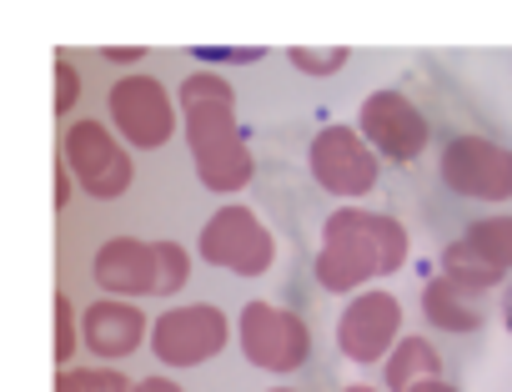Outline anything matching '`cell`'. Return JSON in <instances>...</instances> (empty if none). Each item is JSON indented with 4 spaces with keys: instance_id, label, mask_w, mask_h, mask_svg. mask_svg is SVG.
Masks as SVG:
<instances>
[{
    "instance_id": "cell-4",
    "label": "cell",
    "mask_w": 512,
    "mask_h": 392,
    "mask_svg": "<svg viewBox=\"0 0 512 392\" xmlns=\"http://www.w3.org/2000/svg\"><path fill=\"white\" fill-rule=\"evenodd\" d=\"M196 257L206 267H221V272H236V277H262L277 262V242L251 207L226 202L206 217V227L196 237Z\"/></svg>"
},
{
    "instance_id": "cell-8",
    "label": "cell",
    "mask_w": 512,
    "mask_h": 392,
    "mask_svg": "<svg viewBox=\"0 0 512 392\" xmlns=\"http://www.w3.org/2000/svg\"><path fill=\"white\" fill-rule=\"evenodd\" d=\"M151 352L166 362V367H201L211 362L226 342H231V322L221 307L211 302H186V307H171L151 322L146 332Z\"/></svg>"
},
{
    "instance_id": "cell-16",
    "label": "cell",
    "mask_w": 512,
    "mask_h": 392,
    "mask_svg": "<svg viewBox=\"0 0 512 392\" xmlns=\"http://www.w3.org/2000/svg\"><path fill=\"white\" fill-rule=\"evenodd\" d=\"M427 377H442V352L427 342V337H397V347L387 352L382 362V382L387 392H407Z\"/></svg>"
},
{
    "instance_id": "cell-1",
    "label": "cell",
    "mask_w": 512,
    "mask_h": 392,
    "mask_svg": "<svg viewBox=\"0 0 512 392\" xmlns=\"http://www.w3.org/2000/svg\"><path fill=\"white\" fill-rule=\"evenodd\" d=\"M181 101V131H186V146H191V161H196V176L206 191L216 196H231V191H246V181L256 176V156L236 126V91L226 76L216 71H191L176 91Z\"/></svg>"
},
{
    "instance_id": "cell-7",
    "label": "cell",
    "mask_w": 512,
    "mask_h": 392,
    "mask_svg": "<svg viewBox=\"0 0 512 392\" xmlns=\"http://www.w3.org/2000/svg\"><path fill=\"white\" fill-rule=\"evenodd\" d=\"M507 272H512V217H482L457 242L442 247V277L472 297L502 287Z\"/></svg>"
},
{
    "instance_id": "cell-5",
    "label": "cell",
    "mask_w": 512,
    "mask_h": 392,
    "mask_svg": "<svg viewBox=\"0 0 512 392\" xmlns=\"http://www.w3.org/2000/svg\"><path fill=\"white\" fill-rule=\"evenodd\" d=\"M106 111H111V126L121 131V141L136 146V151L166 146V141L176 136V121H181L171 91H166L156 76H146V71L121 76V81L111 86V96H106Z\"/></svg>"
},
{
    "instance_id": "cell-11",
    "label": "cell",
    "mask_w": 512,
    "mask_h": 392,
    "mask_svg": "<svg viewBox=\"0 0 512 392\" xmlns=\"http://www.w3.org/2000/svg\"><path fill=\"white\" fill-rule=\"evenodd\" d=\"M357 136L372 146V156L382 161H397V166H412L422 151H427V116L402 96V91H372L357 111Z\"/></svg>"
},
{
    "instance_id": "cell-14",
    "label": "cell",
    "mask_w": 512,
    "mask_h": 392,
    "mask_svg": "<svg viewBox=\"0 0 512 392\" xmlns=\"http://www.w3.org/2000/svg\"><path fill=\"white\" fill-rule=\"evenodd\" d=\"M146 312L136 302H121V297H101L81 312V342L86 352H96L101 362H121L131 352H141L146 342Z\"/></svg>"
},
{
    "instance_id": "cell-23",
    "label": "cell",
    "mask_w": 512,
    "mask_h": 392,
    "mask_svg": "<svg viewBox=\"0 0 512 392\" xmlns=\"http://www.w3.org/2000/svg\"><path fill=\"white\" fill-rule=\"evenodd\" d=\"M71 196H76V181H71V171L56 161V207H61V212L71 207Z\"/></svg>"
},
{
    "instance_id": "cell-12",
    "label": "cell",
    "mask_w": 512,
    "mask_h": 392,
    "mask_svg": "<svg viewBox=\"0 0 512 392\" xmlns=\"http://www.w3.org/2000/svg\"><path fill=\"white\" fill-rule=\"evenodd\" d=\"M397 337H402V302L392 292H382V287L357 292L342 307V317H337V347L352 362H362V367L387 362V352L397 347Z\"/></svg>"
},
{
    "instance_id": "cell-29",
    "label": "cell",
    "mask_w": 512,
    "mask_h": 392,
    "mask_svg": "<svg viewBox=\"0 0 512 392\" xmlns=\"http://www.w3.org/2000/svg\"><path fill=\"white\" fill-rule=\"evenodd\" d=\"M267 392H297V387H267Z\"/></svg>"
},
{
    "instance_id": "cell-26",
    "label": "cell",
    "mask_w": 512,
    "mask_h": 392,
    "mask_svg": "<svg viewBox=\"0 0 512 392\" xmlns=\"http://www.w3.org/2000/svg\"><path fill=\"white\" fill-rule=\"evenodd\" d=\"M407 392H457L447 377H427V382H417V387H407Z\"/></svg>"
},
{
    "instance_id": "cell-21",
    "label": "cell",
    "mask_w": 512,
    "mask_h": 392,
    "mask_svg": "<svg viewBox=\"0 0 512 392\" xmlns=\"http://www.w3.org/2000/svg\"><path fill=\"white\" fill-rule=\"evenodd\" d=\"M76 96H81V71H71V61L61 56L56 61V116L76 111Z\"/></svg>"
},
{
    "instance_id": "cell-3",
    "label": "cell",
    "mask_w": 512,
    "mask_h": 392,
    "mask_svg": "<svg viewBox=\"0 0 512 392\" xmlns=\"http://www.w3.org/2000/svg\"><path fill=\"white\" fill-rule=\"evenodd\" d=\"M61 166L71 171V181L86 196H96V202H116V196H126L131 181H136L131 151L116 141V131L106 121H91V116H81V121L66 126V136H61Z\"/></svg>"
},
{
    "instance_id": "cell-24",
    "label": "cell",
    "mask_w": 512,
    "mask_h": 392,
    "mask_svg": "<svg viewBox=\"0 0 512 392\" xmlns=\"http://www.w3.org/2000/svg\"><path fill=\"white\" fill-rule=\"evenodd\" d=\"M201 61H262V51H201Z\"/></svg>"
},
{
    "instance_id": "cell-13",
    "label": "cell",
    "mask_w": 512,
    "mask_h": 392,
    "mask_svg": "<svg viewBox=\"0 0 512 392\" xmlns=\"http://www.w3.org/2000/svg\"><path fill=\"white\" fill-rule=\"evenodd\" d=\"M91 277L106 297H121V302L151 297L156 292V252L141 237H111L91 257Z\"/></svg>"
},
{
    "instance_id": "cell-27",
    "label": "cell",
    "mask_w": 512,
    "mask_h": 392,
    "mask_svg": "<svg viewBox=\"0 0 512 392\" xmlns=\"http://www.w3.org/2000/svg\"><path fill=\"white\" fill-rule=\"evenodd\" d=\"M502 327L512 332V292H507V302H502Z\"/></svg>"
},
{
    "instance_id": "cell-10",
    "label": "cell",
    "mask_w": 512,
    "mask_h": 392,
    "mask_svg": "<svg viewBox=\"0 0 512 392\" xmlns=\"http://www.w3.org/2000/svg\"><path fill=\"white\" fill-rule=\"evenodd\" d=\"M307 161H312V176L322 191L342 196V202H357L377 186V171L382 161L372 156V146L357 136V126H322L307 146Z\"/></svg>"
},
{
    "instance_id": "cell-22",
    "label": "cell",
    "mask_w": 512,
    "mask_h": 392,
    "mask_svg": "<svg viewBox=\"0 0 512 392\" xmlns=\"http://www.w3.org/2000/svg\"><path fill=\"white\" fill-rule=\"evenodd\" d=\"M101 56H106L111 66H141V61H146L141 46H101Z\"/></svg>"
},
{
    "instance_id": "cell-25",
    "label": "cell",
    "mask_w": 512,
    "mask_h": 392,
    "mask_svg": "<svg viewBox=\"0 0 512 392\" xmlns=\"http://www.w3.org/2000/svg\"><path fill=\"white\" fill-rule=\"evenodd\" d=\"M136 392H186V387H176L171 377H141V382H136Z\"/></svg>"
},
{
    "instance_id": "cell-18",
    "label": "cell",
    "mask_w": 512,
    "mask_h": 392,
    "mask_svg": "<svg viewBox=\"0 0 512 392\" xmlns=\"http://www.w3.org/2000/svg\"><path fill=\"white\" fill-rule=\"evenodd\" d=\"M56 392H136V382L116 367H61Z\"/></svg>"
},
{
    "instance_id": "cell-2",
    "label": "cell",
    "mask_w": 512,
    "mask_h": 392,
    "mask_svg": "<svg viewBox=\"0 0 512 392\" xmlns=\"http://www.w3.org/2000/svg\"><path fill=\"white\" fill-rule=\"evenodd\" d=\"M407 252H412V242H407V227L397 217L367 212V207H337L322 222L317 282H322V292L357 297L372 277L402 272Z\"/></svg>"
},
{
    "instance_id": "cell-15",
    "label": "cell",
    "mask_w": 512,
    "mask_h": 392,
    "mask_svg": "<svg viewBox=\"0 0 512 392\" xmlns=\"http://www.w3.org/2000/svg\"><path fill=\"white\" fill-rule=\"evenodd\" d=\"M422 317L432 322V327H442V332H477L482 327V297H472V292H462L457 282H447V277H432L427 287H422Z\"/></svg>"
},
{
    "instance_id": "cell-17",
    "label": "cell",
    "mask_w": 512,
    "mask_h": 392,
    "mask_svg": "<svg viewBox=\"0 0 512 392\" xmlns=\"http://www.w3.org/2000/svg\"><path fill=\"white\" fill-rule=\"evenodd\" d=\"M156 252V297H176L191 282V252L181 242H151Z\"/></svg>"
},
{
    "instance_id": "cell-19",
    "label": "cell",
    "mask_w": 512,
    "mask_h": 392,
    "mask_svg": "<svg viewBox=\"0 0 512 392\" xmlns=\"http://www.w3.org/2000/svg\"><path fill=\"white\" fill-rule=\"evenodd\" d=\"M287 61H292L302 76H337V71H347L352 51H347V46H292Z\"/></svg>"
},
{
    "instance_id": "cell-6",
    "label": "cell",
    "mask_w": 512,
    "mask_h": 392,
    "mask_svg": "<svg viewBox=\"0 0 512 392\" xmlns=\"http://www.w3.org/2000/svg\"><path fill=\"white\" fill-rule=\"evenodd\" d=\"M241 357L262 372H297L312 357V332L292 307L277 302H246L241 307Z\"/></svg>"
},
{
    "instance_id": "cell-28",
    "label": "cell",
    "mask_w": 512,
    "mask_h": 392,
    "mask_svg": "<svg viewBox=\"0 0 512 392\" xmlns=\"http://www.w3.org/2000/svg\"><path fill=\"white\" fill-rule=\"evenodd\" d=\"M342 392H377V387H367V382H352V387H342Z\"/></svg>"
},
{
    "instance_id": "cell-20",
    "label": "cell",
    "mask_w": 512,
    "mask_h": 392,
    "mask_svg": "<svg viewBox=\"0 0 512 392\" xmlns=\"http://www.w3.org/2000/svg\"><path fill=\"white\" fill-rule=\"evenodd\" d=\"M76 347H81V317H76L71 297L56 292V362L71 367L76 362Z\"/></svg>"
},
{
    "instance_id": "cell-9",
    "label": "cell",
    "mask_w": 512,
    "mask_h": 392,
    "mask_svg": "<svg viewBox=\"0 0 512 392\" xmlns=\"http://www.w3.org/2000/svg\"><path fill=\"white\" fill-rule=\"evenodd\" d=\"M442 186L472 202H507L512 196V146L492 136H452L437 166Z\"/></svg>"
}]
</instances>
